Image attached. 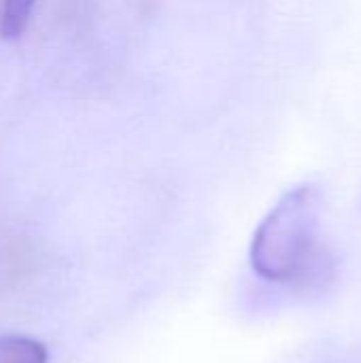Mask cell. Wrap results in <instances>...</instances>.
<instances>
[{"mask_svg": "<svg viewBox=\"0 0 361 363\" xmlns=\"http://www.w3.org/2000/svg\"><path fill=\"white\" fill-rule=\"evenodd\" d=\"M319 223V187L304 183L287 191L255 230L249 253L255 274L272 283L298 279L315 255Z\"/></svg>", "mask_w": 361, "mask_h": 363, "instance_id": "cell-1", "label": "cell"}, {"mask_svg": "<svg viewBox=\"0 0 361 363\" xmlns=\"http://www.w3.org/2000/svg\"><path fill=\"white\" fill-rule=\"evenodd\" d=\"M0 363H49L47 347L21 334L0 336Z\"/></svg>", "mask_w": 361, "mask_h": 363, "instance_id": "cell-2", "label": "cell"}, {"mask_svg": "<svg viewBox=\"0 0 361 363\" xmlns=\"http://www.w3.org/2000/svg\"><path fill=\"white\" fill-rule=\"evenodd\" d=\"M38 0H0V38L19 40L30 26Z\"/></svg>", "mask_w": 361, "mask_h": 363, "instance_id": "cell-3", "label": "cell"}]
</instances>
